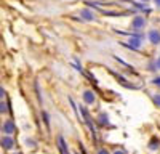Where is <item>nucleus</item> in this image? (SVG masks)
<instances>
[{
    "mask_svg": "<svg viewBox=\"0 0 160 154\" xmlns=\"http://www.w3.org/2000/svg\"><path fill=\"white\" fill-rule=\"evenodd\" d=\"M58 148H59L61 154H69L68 146H66V143H64V138H62V136H58Z\"/></svg>",
    "mask_w": 160,
    "mask_h": 154,
    "instance_id": "1",
    "label": "nucleus"
},
{
    "mask_svg": "<svg viewBox=\"0 0 160 154\" xmlns=\"http://www.w3.org/2000/svg\"><path fill=\"white\" fill-rule=\"evenodd\" d=\"M144 24H146V21H144V18H141V16H136L135 19H133V28H135V29L144 28Z\"/></svg>",
    "mask_w": 160,
    "mask_h": 154,
    "instance_id": "2",
    "label": "nucleus"
},
{
    "mask_svg": "<svg viewBox=\"0 0 160 154\" xmlns=\"http://www.w3.org/2000/svg\"><path fill=\"white\" fill-rule=\"evenodd\" d=\"M149 38H151V42H152L154 45L160 44V34H158L157 31H151V32H149Z\"/></svg>",
    "mask_w": 160,
    "mask_h": 154,
    "instance_id": "3",
    "label": "nucleus"
},
{
    "mask_svg": "<svg viewBox=\"0 0 160 154\" xmlns=\"http://www.w3.org/2000/svg\"><path fill=\"white\" fill-rule=\"evenodd\" d=\"M83 100L87 105H91L93 101H95V95H93V92H90V90H87V92L83 93Z\"/></svg>",
    "mask_w": 160,
    "mask_h": 154,
    "instance_id": "4",
    "label": "nucleus"
},
{
    "mask_svg": "<svg viewBox=\"0 0 160 154\" xmlns=\"http://www.w3.org/2000/svg\"><path fill=\"white\" fill-rule=\"evenodd\" d=\"M130 47L139 48V47H141V37H131V38H130Z\"/></svg>",
    "mask_w": 160,
    "mask_h": 154,
    "instance_id": "5",
    "label": "nucleus"
},
{
    "mask_svg": "<svg viewBox=\"0 0 160 154\" xmlns=\"http://www.w3.org/2000/svg\"><path fill=\"white\" fill-rule=\"evenodd\" d=\"M80 111H82V114H83V117H85V121H87V124L90 125V128L93 132H95V125H93V122H91V119H90V116H88V112L83 109V108H80Z\"/></svg>",
    "mask_w": 160,
    "mask_h": 154,
    "instance_id": "6",
    "label": "nucleus"
},
{
    "mask_svg": "<svg viewBox=\"0 0 160 154\" xmlns=\"http://www.w3.org/2000/svg\"><path fill=\"white\" fill-rule=\"evenodd\" d=\"M2 146H3L5 149H10V148L13 146V140H11L10 136H5V138H2Z\"/></svg>",
    "mask_w": 160,
    "mask_h": 154,
    "instance_id": "7",
    "label": "nucleus"
},
{
    "mask_svg": "<svg viewBox=\"0 0 160 154\" xmlns=\"http://www.w3.org/2000/svg\"><path fill=\"white\" fill-rule=\"evenodd\" d=\"M13 130H15V125H13V122H5V125H3V132H5V133H11Z\"/></svg>",
    "mask_w": 160,
    "mask_h": 154,
    "instance_id": "8",
    "label": "nucleus"
},
{
    "mask_svg": "<svg viewBox=\"0 0 160 154\" xmlns=\"http://www.w3.org/2000/svg\"><path fill=\"white\" fill-rule=\"evenodd\" d=\"M82 16H83L85 19H88V21H93V18H95L90 10H82Z\"/></svg>",
    "mask_w": 160,
    "mask_h": 154,
    "instance_id": "9",
    "label": "nucleus"
},
{
    "mask_svg": "<svg viewBox=\"0 0 160 154\" xmlns=\"http://www.w3.org/2000/svg\"><path fill=\"white\" fill-rule=\"evenodd\" d=\"M157 146H158V140H155V138H154V140L151 141V148L154 149V148H157Z\"/></svg>",
    "mask_w": 160,
    "mask_h": 154,
    "instance_id": "10",
    "label": "nucleus"
},
{
    "mask_svg": "<svg viewBox=\"0 0 160 154\" xmlns=\"http://www.w3.org/2000/svg\"><path fill=\"white\" fill-rule=\"evenodd\" d=\"M0 112H2V114H3V112H7V106L3 105V103H0Z\"/></svg>",
    "mask_w": 160,
    "mask_h": 154,
    "instance_id": "11",
    "label": "nucleus"
},
{
    "mask_svg": "<svg viewBox=\"0 0 160 154\" xmlns=\"http://www.w3.org/2000/svg\"><path fill=\"white\" fill-rule=\"evenodd\" d=\"M154 101H155L157 106H160V95H155V96H154Z\"/></svg>",
    "mask_w": 160,
    "mask_h": 154,
    "instance_id": "12",
    "label": "nucleus"
},
{
    "mask_svg": "<svg viewBox=\"0 0 160 154\" xmlns=\"http://www.w3.org/2000/svg\"><path fill=\"white\" fill-rule=\"evenodd\" d=\"M152 84H154V85H157V87H160V77H155V79L152 80Z\"/></svg>",
    "mask_w": 160,
    "mask_h": 154,
    "instance_id": "13",
    "label": "nucleus"
},
{
    "mask_svg": "<svg viewBox=\"0 0 160 154\" xmlns=\"http://www.w3.org/2000/svg\"><path fill=\"white\" fill-rule=\"evenodd\" d=\"M3 95H5V92H3V88L0 87V98H3Z\"/></svg>",
    "mask_w": 160,
    "mask_h": 154,
    "instance_id": "14",
    "label": "nucleus"
},
{
    "mask_svg": "<svg viewBox=\"0 0 160 154\" xmlns=\"http://www.w3.org/2000/svg\"><path fill=\"white\" fill-rule=\"evenodd\" d=\"M98 154H109V152L106 151V149H99V152H98Z\"/></svg>",
    "mask_w": 160,
    "mask_h": 154,
    "instance_id": "15",
    "label": "nucleus"
},
{
    "mask_svg": "<svg viewBox=\"0 0 160 154\" xmlns=\"http://www.w3.org/2000/svg\"><path fill=\"white\" fill-rule=\"evenodd\" d=\"M114 154H125V152H123V151H115Z\"/></svg>",
    "mask_w": 160,
    "mask_h": 154,
    "instance_id": "16",
    "label": "nucleus"
},
{
    "mask_svg": "<svg viewBox=\"0 0 160 154\" xmlns=\"http://www.w3.org/2000/svg\"><path fill=\"white\" fill-rule=\"evenodd\" d=\"M157 68H158V69H160V58H158V59H157Z\"/></svg>",
    "mask_w": 160,
    "mask_h": 154,
    "instance_id": "17",
    "label": "nucleus"
},
{
    "mask_svg": "<svg viewBox=\"0 0 160 154\" xmlns=\"http://www.w3.org/2000/svg\"><path fill=\"white\" fill-rule=\"evenodd\" d=\"M155 3H157V5L160 7V0H155Z\"/></svg>",
    "mask_w": 160,
    "mask_h": 154,
    "instance_id": "18",
    "label": "nucleus"
},
{
    "mask_svg": "<svg viewBox=\"0 0 160 154\" xmlns=\"http://www.w3.org/2000/svg\"><path fill=\"white\" fill-rule=\"evenodd\" d=\"M142 2H148V0H142Z\"/></svg>",
    "mask_w": 160,
    "mask_h": 154,
    "instance_id": "19",
    "label": "nucleus"
}]
</instances>
